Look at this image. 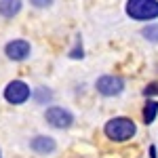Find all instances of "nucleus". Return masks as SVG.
I'll list each match as a JSON object with an SVG mask.
<instances>
[{"mask_svg": "<svg viewBox=\"0 0 158 158\" xmlns=\"http://www.w3.org/2000/svg\"><path fill=\"white\" fill-rule=\"evenodd\" d=\"M101 135H103L106 141L114 143V146H124V143H131L133 139H137L139 124L133 116L116 114V116H110L101 124Z\"/></svg>", "mask_w": 158, "mask_h": 158, "instance_id": "obj_1", "label": "nucleus"}, {"mask_svg": "<svg viewBox=\"0 0 158 158\" xmlns=\"http://www.w3.org/2000/svg\"><path fill=\"white\" fill-rule=\"evenodd\" d=\"M42 122L51 131H70L76 124V112L63 103H53L42 110Z\"/></svg>", "mask_w": 158, "mask_h": 158, "instance_id": "obj_2", "label": "nucleus"}, {"mask_svg": "<svg viewBox=\"0 0 158 158\" xmlns=\"http://www.w3.org/2000/svg\"><path fill=\"white\" fill-rule=\"evenodd\" d=\"M32 89L34 86L30 85L25 78L17 76V78H11L6 85L2 86V101L11 108H23L25 103L32 101Z\"/></svg>", "mask_w": 158, "mask_h": 158, "instance_id": "obj_3", "label": "nucleus"}, {"mask_svg": "<svg viewBox=\"0 0 158 158\" xmlns=\"http://www.w3.org/2000/svg\"><path fill=\"white\" fill-rule=\"evenodd\" d=\"M93 91L95 95L101 99H116L124 95L127 91V78L120 76V74H99L97 78L93 80Z\"/></svg>", "mask_w": 158, "mask_h": 158, "instance_id": "obj_4", "label": "nucleus"}, {"mask_svg": "<svg viewBox=\"0 0 158 158\" xmlns=\"http://www.w3.org/2000/svg\"><path fill=\"white\" fill-rule=\"evenodd\" d=\"M2 55L9 63H15V65H23L32 59L34 55V42L27 40L23 36H15L9 38L4 44H2Z\"/></svg>", "mask_w": 158, "mask_h": 158, "instance_id": "obj_5", "label": "nucleus"}, {"mask_svg": "<svg viewBox=\"0 0 158 158\" xmlns=\"http://www.w3.org/2000/svg\"><path fill=\"white\" fill-rule=\"evenodd\" d=\"M124 15L137 23L158 21V0H124Z\"/></svg>", "mask_w": 158, "mask_h": 158, "instance_id": "obj_6", "label": "nucleus"}, {"mask_svg": "<svg viewBox=\"0 0 158 158\" xmlns=\"http://www.w3.org/2000/svg\"><path fill=\"white\" fill-rule=\"evenodd\" d=\"M27 150L34 156L49 158V156H55L59 152V141L51 133H36L27 139Z\"/></svg>", "mask_w": 158, "mask_h": 158, "instance_id": "obj_7", "label": "nucleus"}, {"mask_svg": "<svg viewBox=\"0 0 158 158\" xmlns=\"http://www.w3.org/2000/svg\"><path fill=\"white\" fill-rule=\"evenodd\" d=\"M55 99H57V95H55V89L51 85H38L32 89V103L34 106H38V108H49V106H53L55 103Z\"/></svg>", "mask_w": 158, "mask_h": 158, "instance_id": "obj_8", "label": "nucleus"}, {"mask_svg": "<svg viewBox=\"0 0 158 158\" xmlns=\"http://www.w3.org/2000/svg\"><path fill=\"white\" fill-rule=\"evenodd\" d=\"M25 2L23 0H0V19L13 21L23 13Z\"/></svg>", "mask_w": 158, "mask_h": 158, "instance_id": "obj_9", "label": "nucleus"}, {"mask_svg": "<svg viewBox=\"0 0 158 158\" xmlns=\"http://www.w3.org/2000/svg\"><path fill=\"white\" fill-rule=\"evenodd\" d=\"M158 120V99H146L141 106V122L146 127H152Z\"/></svg>", "mask_w": 158, "mask_h": 158, "instance_id": "obj_10", "label": "nucleus"}, {"mask_svg": "<svg viewBox=\"0 0 158 158\" xmlns=\"http://www.w3.org/2000/svg\"><path fill=\"white\" fill-rule=\"evenodd\" d=\"M65 57L70 61H82L86 57V49H85V38L82 34H76L74 36V42L70 44V49L65 53Z\"/></svg>", "mask_w": 158, "mask_h": 158, "instance_id": "obj_11", "label": "nucleus"}, {"mask_svg": "<svg viewBox=\"0 0 158 158\" xmlns=\"http://www.w3.org/2000/svg\"><path fill=\"white\" fill-rule=\"evenodd\" d=\"M139 36L143 38L148 44H154V47H158V21L143 23V27L139 30Z\"/></svg>", "mask_w": 158, "mask_h": 158, "instance_id": "obj_12", "label": "nucleus"}, {"mask_svg": "<svg viewBox=\"0 0 158 158\" xmlns=\"http://www.w3.org/2000/svg\"><path fill=\"white\" fill-rule=\"evenodd\" d=\"M141 97L143 99H158V78L150 80L141 86Z\"/></svg>", "mask_w": 158, "mask_h": 158, "instance_id": "obj_13", "label": "nucleus"}, {"mask_svg": "<svg viewBox=\"0 0 158 158\" xmlns=\"http://www.w3.org/2000/svg\"><path fill=\"white\" fill-rule=\"evenodd\" d=\"M27 4L34 11H49L51 6L55 4V0H27Z\"/></svg>", "mask_w": 158, "mask_h": 158, "instance_id": "obj_14", "label": "nucleus"}, {"mask_svg": "<svg viewBox=\"0 0 158 158\" xmlns=\"http://www.w3.org/2000/svg\"><path fill=\"white\" fill-rule=\"evenodd\" d=\"M148 158H158V146L156 143H150L148 146Z\"/></svg>", "mask_w": 158, "mask_h": 158, "instance_id": "obj_15", "label": "nucleus"}, {"mask_svg": "<svg viewBox=\"0 0 158 158\" xmlns=\"http://www.w3.org/2000/svg\"><path fill=\"white\" fill-rule=\"evenodd\" d=\"M0 158H2V150H0Z\"/></svg>", "mask_w": 158, "mask_h": 158, "instance_id": "obj_16", "label": "nucleus"}]
</instances>
